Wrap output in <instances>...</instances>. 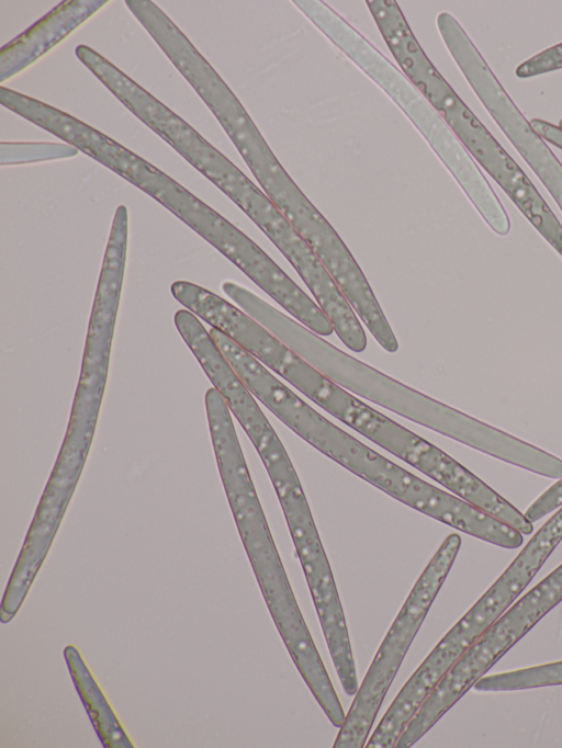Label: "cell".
<instances>
[{
	"label": "cell",
	"mask_w": 562,
	"mask_h": 748,
	"mask_svg": "<svg viewBox=\"0 0 562 748\" xmlns=\"http://www.w3.org/2000/svg\"><path fill=\"white\" fill-rule=\"evenodd\" d=\"M211 337L250 393L317 451L400 502L445 524L460 499L422 479L352 437L299 397L260 361L217 329Z\"/></svg>",
	"instance_id": "obj_1"
},
{
	"label": "cell",
	"mask_w": 562,
	"mask_h": 748,
	"mask_svg": "<svg viewBox=\"0 0 562 748\" xmlns=\"http://www.w3.org/2000/svg\"><path fill=\"white\" fill-rule=\"evenodd\" d=\"M390 52L401 71L442 117L472 158L562 257V225L524 170L507 154L429 60L413 34Z\"/></svg>",
	"instance_id": "obj_2"
},
{
	"label": "cell",
	"mask_w": 562,
	"mask_h": 748,
	"mask_svg": "<svg viewBox=\"0 0 562 748\" xmlns=\"http://www.w3.org/2000/svg\"><path fill=\"white\" fill-rule=\"evenodd\" d=\"M251 355L339 421L422 472H438L445 452L378 411L312 365L271 331L256 341Z\"/></svg>",
	"instance_id": "obj_3"
},
{
	"label": "cell",
	"mask_w": 562,
	"mask_h": 748,
	"mask_svg": "<svg viewBox=\"0 0 562 748\" xmlns=\"http://www.w3.org/2000/svg\"><path fill=\"white\" fill-rule=\"evenodd\" d=\"M460 546V535L449 534L415 581L359 683L333 748L364 747L391 684L440 591Z\"/></svg>",
	"instance_id": "obj_4"
},
{
	"label": "cell",
	"mask_w": 562,
	"mask_h": 748,
	"mask_svg": "<svg viewBox=\"0 0 562 748\" xmlns=\"http://www.w3.org/2000/svg\"><path fill=\"white\" fill-rule=\"evenodd\" d=\"M128 235V212L116 207L97 284L72 411L98 417L122 293Z\"/></svg>",
	"instance_id": "obj_5"
},
{
	"label": "cell",
	"mask_w": 562,
	"mask_h": 748,
	"mask_svg": "<svg viewBox=\"0 0 562 748\" xmlns=\"http://www.w3.org/2000/svg\"><path fill=\"white\" fill-rule=\"evenodd\" d=\"M397 93L395 103L423 133L434 151L453 175L487 226L497 235L509 234L510 218L471 155L442 117L413 86Z\"/></svg>",
	"instance_id": "obj_6"
},
{
	"label": "cell",
	"mask_w": 562,
	"mask_h": 748,
	"mask_svg": "<svg viewBox=\"0 0 562 748\" xmlns=\"http://www.w3.org/2000/svg\"><path fill=\"white\" fill-rule=\"evenodd\" d=\"M344 360L352 371L331 366L327 370V376L333 381L431 430L436 431L439 428L447 405L405 386L346 353Z\"/></svg>",
	"instance_id": "obj_7"
},
{
	"label": "cell",
	"mask_w": 562,
	"mask_h": 748,
	"mask_svg": "<svg viewBox=\"0 0 562 748\" xmlns=\"http://www.w3.org/2000/svg\"><path fill=\"white\" fill-rule=\"evenodd\" d=\"M108 3L106 0H66L5 44L0 50V83L12 78L70 35Z\"/></svg>",
	"instance_id": "obj_8"
},
{
	"label": "cell",
	"mask_w": 562,
	"mask_h": 748,
	"mask_svg": "<svg viewBox=\"0 0 562 748\" xmlns=\"http://www.w3.org/2000/svg\"><path fill=\"white\" fill-rule=\"evenodd\" d=\"M64 656L78 694L102 745L108 748L133 747L78 649L74 645H68L64 649Z\"/></svg>",
	"instance_id": "obj_9"
},
{
	"label": "cell",
	"mask_w": 562,
	"mask_h": 748,
	"mask_svg": "<svg viewBox=\"0 0 562 748\" xmlns=\"http://www.w3.org/2000/svg\"><path fill=\"white\" fill-rule=\"evenodd\" d=\"M562 601V564L524 594L498 620L502 634L518 642Z\"/></svg>",
	"instance_id": "obj_10"
},
{
	"label": "cell",
	"mask_w": 562,
	"mask_h": 748,
	"mask_svg": "<svg viewBox=\"0 0 562 748\" xmlns=\"http://www.w3.org/2000/svg\"><path fill=\"white\" fill-rule=\"evenodd\" d=\"M562 684V661L482 677L477 691H513Z\"/></svg>",
	"instance_id": "obj_11"
},
{
	"label": "cell",
	"mask_w": 562,
	"mask_h": 748,
	"mask_svg": "<svg viewBox=\"0 0 562 748\" xmlns=\"http://www.w3.org/2000/svg\"><path fill=\"white\" fill-rule=\"evenodd\" d=\"M78 149L67 144L1 143V165H16L76 156Z\"/></svg>",
	"instance_id": "obj_12"
},
{
	"label": "cell",
	"mask_w": 562,
	"mask_h": 748,
	"mask_svg": "<svg viewBox=\"0 0 562 748\" xmlns=\"http://www.w3.org/2000/svg\"><path fill=\"white\" fill-rule=\"evenodd\" d=\"M562 69V43L528 58L515 70L518 78H530Z\"/></svg>",
	"instance_id": "obj_13"
}]
</instances>
